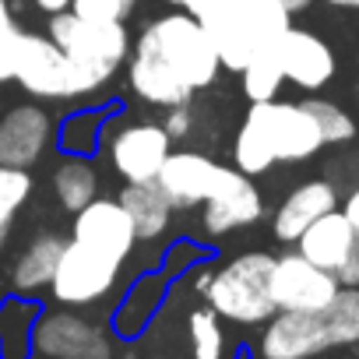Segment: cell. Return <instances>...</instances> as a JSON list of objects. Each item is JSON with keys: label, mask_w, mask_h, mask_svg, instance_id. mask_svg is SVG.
Instances as JSON below:
<instances>
[{"label": "cell", "mask_w": 359, "mask_h": 359, "mask_svg": "<svg viewBox=\"0 0 359 359\" xmlns=\"http://www.w3.org/2000/svg\"><path fill=\"white\" fill-rule=\"evenodd\" d=\"M53 194L74 215L99 198V172L85 155H67L53 172Z\"/></svg>", "instance_id": "23"}, {"label": "cell", "mask_w": 359, "mask_h": 359, "mask_svg": "<svg viewBox=\"0 0 359 359\" xmlns=\"http://www.w3.org/2000/svg\"><path fill=\"white\" fill-rule=\"evenodd\" d=\"M240 78H243V95H247L250 102L278 99V88L285 85V74H282L275 53H261V57H254V60L240 71Z\"/></svg>", "instance_id": "27"}, {"label": "cell", "mask_w": 359, "mask_h": 359, "mask_svg": "<svg viewBox=\"0 0 359 359\" xmlns=\"http://www.w3.org/2000/svg\"><path fill=\"white\" fill-rule=\"evenodd\" d=\"M324 320L331 331V345H355L359 341V285H341L338 296L324 306Z\"/></svg>", "instance_id": "24"}, {"label": "cell", "mask_w": 359, "mask_h": 359, "mask_svg": "<svg viewBox=\"0 0 359 359\" xmlns=\"http://www.w3.org/2000/svg\"><path fill=\"white\" fill-rule=\"evenodd\" d=\"M352 355H355V359H359V341H355V345H352Z\"/></svg>", "instance_id": "37"}, {"label": "cell", "mask_w": 359, "mask_h": 359, "mask_svg": "<svg viewBox=\"0 0 359 359\" xmlns=\"http://www.w3.org/2000/svg\"><path fill=\"white\" fill-rule=\"evenodd\" d=\"M261 215H264V198L254 187V180L236 165H222L212 194L201 205V229L208 236H226L233 229L261 222Z\"/></svg>", "instance_id": "9"}, {"label": "cell", "mask_w": 359, "mask_h": 359, "mask_svg": "<svg viewBox=\"0 0 359 359\" xmlns=\"http://www.w3.org/2000/svg\"><path fill=\"white\" fill-rule=\"evenodd\" d=\"M324 148L317 120L306 113L303 102H250L236 144H233V165L247 176L268 172L275 162H303Z\"/></svg>", "instance_id": "2"}, {"label": "cell", "mask_w": 359, "mask_h": 359, "mask_svg": "<svg viewBox=\"0 0 359 359\" xmlns=\"http://www.w3.org/2000/svg\"><path fill=\"white\" fill-rule=\"evenodd\" d=\"M296 250L313 261L317 268L338 275L355 254H359V236L352 229V222L345 219V212H327L320 215L310 229H303V236L296 240Z\"/></svg>", "instance_id": "17"}, {"label": "cell", "mask_w": 359, "mask_h": 359, "mask_svg": "<svg viewBox=\"0 0 359 359\" xmlns=\"http://www.w3.org/2000/svg\"><path fill=\"white\" fill-rule=\"evenodd\" d=\"M165 296V275H141L120 299L116 313H113V331L120 338H137L148 320L155 317V310L162 306Z\"/></svg>", "instance_id": "22"}, {"label": "cell", "mask_w": 359, "mask_h": 359, "mask_svg": "<svg viewBox=\"0 0 359 359\" xmlns=\"http://www.w3.org/2000/svg\"><path fill=\"white\" fill-rule=\"evenodd\" d=\"M116 201H120L123 212L130 215L134 233H137L141 243H151V240L165 236L172 205H169V198L162 194V187L155 184V180H151V184H127Z\"/></svg>", "instance_id": "21"}, {"label": "cell", "mask_w": 359, "mask_h": 359, "mask_svg": "<svg viewBox=\"0 0 359 359\" xmlns=\"http://www.w3.org/2000/svg\"><path fill=\"white\" fill-rule=\"evenodd\" d=\"M120 268H123L120 261H113V257H106L78 240H67L60 264H57V275L50 282V292L60 306H92L113 292Z\"/></svg>", "instance_id": "7"}, {"label": "cell", "mask_w": 359, "mask_h": 359, "mask_svg": "<svg viewBox=\"0 0 359 359\" xmlns=\"http://www.w3.org/2000/svg\"><path fill=\"white\" fill-rule=\"evenodd\" d=\"M165 4H172V8H180V11H191L198 0H165Z\"/></svg>", "instance_id": "35"}, {"label": "cell", "mask_w": 359, "mask_h": 359, "mask_svg": "<svg viewBox=\"0 0 359 359\" xmlns=\"http://www.w3.org/2000/svg\"><path fill=\"white\" fill-rule=\"evenodd\" d=\"M355 64H359V57H355Z\"/></svg>", "instance_id": "38"}, {"label": "cell", "mask_w": 359, "mask_h": 359, "mask_svg": "<svg viewBox=\"0 0 359 359\" xmlns=\"http://www.w3.org/2000/svg\"><path fill=\"white\" fill-rule=\"evenodd\" d=\"M162 127L169 130V137H172V141H176V137H187V134H191V127H194L191 102H184V106H169V109H165V120H162Z\"/></svg>", "instance_id": "32"}, {"label": "cell", "mask_w": 359, "mask_h": 359, "mask_svg": "<svg viewBox=\"0 0 359 359\" xmlns=\"http://www.w3.org/2000/svg\"><path fill=\"white\" fill-rule=\"evenodd\" d=\"M102 127H106V113H71L64 123H60V148L64 155H92L99 148V137H102Z\"/></svg>", "instance_id": "25"}, {"label": "cell", "mask_w": 359, "mask_h": 359, "mask_svg": "<svg viewBox=\"0 0 359 359\" xmlns=\"http://www.w3.org/2000/svg\"><path fill=\"white\" fill-rule=\"evenodd\" d=\"M64 247H67V240L60 233H39L11 264V292L36 296V292L50 289Z\"/></svg>", "instance_id": "19"}, {"label": "cell", "mask_w": 359, "mask_h": 359, "mask_svg": "<svg viewBox=\"0 0 359 359\" xmlns=\"http://www.w3.org/2000/svg\"><path fill=\"white\" fill-rule=\"evenodd\" d=\"M29 95L36 99H81L88 95L78 67L67 60V53L50 39V36H36V32H22L18 36V50H15V78Z\"/></svg>", "instance_id": "6"}, {"label": "cell", "mask_w": 359, "mask_h": 359, "mask_svg": "<svg viewBox=\"0 0 359 359\" xmlns=\"http://www.w3.org/2000/svg\"><path fill=\"white\" fill-rule=\"evenodd\" d=\"M327 348H334V345H331L324 310L320 313L275 310V317L264 320V334H261L264 359H313Z\"/></svg>", "instance_id": "12"}, {"label": "cell", "mask_w": 359, "mask_h": 359, "mask_svg": "<svg viewBox=\"0 0 359 359\" xmlns=\"http://www.w3.org/2000/svg\"><path fill=\"white\" fill-rule=\"evenodd\" d=\"M222 71V57L191 11H172L144 25L127 53V85L141 102L184 106L198 88H208Z\"/></svg>", "instance_id": "1"}, {"label": "cell", "mask_w": 359, "mask_h": 359, "mask_svg": "<svg viewBox=\"0 0 359 359\" xmlns=\"http://www.w3.org/2000/svg\"><path fill=\"white\" fill-rule=\"evenodd\" d=\"M29 194H32V176H29V169L0 165V243L8 240V229H11L18 208L29 201Z\"/></svg>", "instance_id": "28"}, {"label": "cell", "mask_w": 359, "mask_h": 359, "mask_svg": "<svg viewBox=\"0 0 359 359\" xmlns=\"http://www.w3.org/2000/svg\"><path fill=\"white\" fill-rule=\"evenodd\" d=\"M338 278L313 261H306L299 250L275 257L271 268V299L278 310H299V313H320L338 296Z\"/></svg>", "instance_id": "10"}, {"label": "cell", "mask_w": 359, "mask_h": 359, "mask_svg": "<svg viewBox=\"0 0 359 359\" xmlns=\"http://www.w3.org/2000/svg\"><path fill=\"white\" fill-rule=\"evenodd\" d=\"M334 208H338L334 184H327V180H306V184H299L296 191H289V198L278 205L275 222H271L275 240L296 243L303 236V229H310L320 215H327Z\"/></svg>", "instance_id": "18"}, {"label": "cell", "mask_w": 359, "mask_h": 359, "mask_svg": "<svg viewBox=\"0 0 359 359\" xmlns=\"http://www.w3.org/2000/svg\"><path fill=\"white\" fill-rule=\"evenodd\" d=\"M134 0H71V11L88 22H123Z\"/></svg>", "instance_id": "31"}, {"label": "cell", "mask_w": 359, "mask_h": 359, "mask_svg": "<svg viewBox=\"0 0 359 359\" xmlns=\"http://www.w3.org/2000/svg\"><path fill=\"white\" fill-rule=\"evenodd\" d=\"M169 151H172L169 130L151 120L123 123L109 137V162L127 184H151Z\"/></svg>", "instance_id": "11"}, {"label": "cell", "mask_w": 359, "mask_h": 359, "mask_svg": "<svg viewBox=\"0 0 359 359\" xmlns=\"http://www.w3.org/2000/svg\"><path fill=\"white\" fill-rule=\"evenodd\" d=\"M43 306L36 303V296H4L0 299V359H29L32 348V334H36V320H39Z\"/></svg>", "instance_id": "20"}, {"label": "cell", "mask_w": 359, "mask_h": 359, "mask_svg": "<svg viewBox=\"0 0 359 359\" xmlns=\"http://www.w3.org/2000/svg\"><path fill=\"white\" fill-rule=\"evenodd\" d=\"M32 348L43 359H113V338L95 320L50 306L36 320Z\"/></svg>", "instance_id": "8"}, {"label": "cell", "mask_w": 359, "mask_h": 359, "mask_svg": "<svg viewBox=\"0 0 359 359\" xmlns=\"http://www.w3.org/2000/svg\"><path fill=\"white\" fill-rule=\"evenodd\" d=\"M71 240H78V243H85V247H92V250H99V254L123 264L134 254L137 233H134V222H130V215L123 212L120 201L95 198L92 205L74 212Z\"/></svg>", "instance_id": "13"}, {"label": "cell", "mask_w": 359, "mask_h": 359, "mask_svg": "<svg viewBox=\"0 0 359 359\" xmlns=\"http://www.w3.org/2000/svg\"><path fill=\"white\" fill-rule=\"evenodd\" d=\"M219 172H222V165L215 158H208L205 151H169L155 176V184L162 187V194L169 198L172 208H198L212 194Z\"/></svg>", "instance_id": "16"}, {"label": "cell", "mask_w": 359, "mask_h": 359, "mask_svg": "<svg viewBox=\"0 0 359 359\" xmlns=\"http://www.w3.org/2000/svg\"><path fill=\"white\" fill-rule=\"evenodd\" d=\"M36 8L46 15H64V11H71V0H36Z\"/></svg>", "instance_id": "34"}, {"label": "cell", "mask_w": 359, "mask_h": 359, "mask_svg": "<svg viewBox=\"0 0 359 359\" xmlns=\"http://www.w3.org/2000/svg\"><path fill=\"white\" fill-rule=\"evenodd\" d=\"M327 4H334V8H352V11H359V0H327Z\"/></svg>", "instance_id": "36"}, {"label": "cell", "mask_w": 359, "mask_h": 359, "mask_svg": "<svg viewBox=\"0 0 359 359\" xmlns=\"http://www.w3.org/2000/svg\"><path fill=\"white\" fill-rule=\"evenodd\" d=\"M341 212H345V219L352 222V229H355V236H359V187L345 198V208H341Z\"/></svg>", "instance_id": "33"}, {"label": "cell", "mask_w": 359, "mask_h": 359, "mask_svg": "<svg viewBox=\"0 0 359 359\" xmlns=\"http://www.w3.org/2000/svg\"><path fill=\"white\" fill-rule=\"evenodd\" d=\"M187 338H191V355L194 359H222V352H226L222 324H219V313L212 306L191 310V317H187Z\"/></svg>", "instance_id": "26"}, {"label": "cell", "mask_w": 359, "mask_h": 359, "mask_svg": "<svg viewBox=\"0 0 359 359\" xmlns=\"http://www.w3.org/2000/svg\"><path fill=\"white\" fill-rule=\"evenodd\" d=\"M18 36L22 29L15 25L11 4L0 0V85L15 78V50H18Z\"/></svg>", "instance_id": "30"}, {"label": "cell", "mask_w": 359, "mask_h": 359, "mask_svg": "<svg viewBox=\"0 0 359 359\" xmlns=\"http://www.w3.org/2000/svg\"><path fill=\"white\" fill-rule=\"evenodd\" d=\"M303 106H306V113L317 120L324 144H345V141L355 137V120H352L341 106H334V102H327V99H306Z\"/></svg>", "instance_id": "29"}, {"label": "cell", "mask_w": 359, "mask_h": 359, "mask_svg": "<svg viewBox=\"0 0 359 359\" xmlns=\"http://www.w3.org/2000/svg\"><path fill=\"white\" fill-rule=\"evenodd\" d=\"M191 15L205 25L229 71H243L254 57L271 53L292 18L282 0H198Z\"/></svg>", "instance_id": "3"}, {"label": "cell", "mask_w": 359, "mask_h": 359, "mask_svg": "<svg viewBox=\"0 0 359 359\" xmlns=\"http://www.w3.org/2000/svg\"><path fill=\"white\" fill-rule=\"evenodd\" d=\"M46 36L78 67L88 95L102 92L130 53V36H127L123 22H88V18H78L74 11L50 15Z\"/></svg>", "instance_id": "4"}, {"label": "cell", "mask_w": 359, "mask_h": 359, "mask_svg": "<svg viewBox=\"0 0 359 359\" xmlns=\"http://www.w3.org/2000/svg\"><path fill=\"white\" fill-rule=\"evenodd\" d=\"M53 137V120L43 106H15L0 116V165L29 169L43 158Z\"/></svg>", "instance_id": "15"}, {"label": "cell", "mask_w": 359, "mask_h": 359, "mask_svg": "<svg viewBox=\"0 0 359 359\" xmlns=\"http://www.w3.org/2000/svg\"><path fill=\"white\" fill-rule=\"evenodd\" d=\"M271 268L275 257L264 250H250L233 257L226 268L212 271V282L205 289L208 306L233 320V324H264L275 317V299H271Z\"/></svg>", "instance_id": "5"}, {"label": "cell", "mask_w": 359, "mask_h": 359, "mask_svg": "<svg viewBox=\"0 0 359 359\" xmlns=\"http://www.w3.org/2000/svg\"><path fill=\"white\" fill-rule=\"evenodd\" d=\"M271 53H275L285 81L303 88V92H317V88H324L334 78V53H331V46L320 36L306 32V29H292L289 25Z\"/></svg>", "instance_id": "14"}]
</instances>
